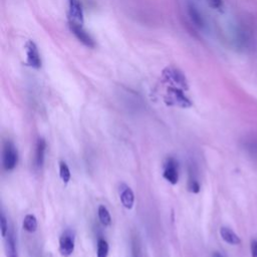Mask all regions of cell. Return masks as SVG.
<instances>
[{"label": "cell", "instance_id": "obj_1", "mask_svg": "<svg viewBox=\"0 0 257 257\" xmlns=\"http://www.w3.org/2000/svg\"><path fill=\"white\" fill-rule=\"evenodd\" d=\"M164 102L167 106L188 109L192 107L191 100L185 95V90L175 86H169L166 90Z\"/></svg>", "mask_w": 257, "mask_h": 257}, {"label": "cell", "instance_id": "obj_2", "mask_svg": "<svg viewBox=\"0 0 257 257\" xmlns=\"http://www.w3.org/2000/svg\"><path fill=\"white\" fill-rule=\"evenodd\" d=\"M162 79L164 80L165 83L169 84L170 86H175L182 88L184 90H187L189 88L188 81H187V78L181 72L179 68L169 65L163 69L162 72Z\"/></svg>", "mask_w": 257, "mask_h": 257}, {"label": "cell", "instance_id": "obj_3", "mask_svg": "<svg viewBox=\"0 0 257 257\" xmlns=\"http://www.w3.org/2000/svg\"><path fill=\"white\" fill-rule=\"evenodd\" d=\"M18 164V152L11 141H6L2 150V165L4 170L12 171Z\"/></svg>", "mask_w": 257, "mask_h": 257}, {"label": "cell", "instance_id": "obj_4", "mask_svg": "<svg viewBox=\"0 0 257 257\" xmlns=\"http://www.w3.org/2000/svg\"><path fill=\"white\" fill-rule=\"evenodd\" d=\"M76 247V234L74 230L65 229L59 237V253L62 257L71 256Z\"/></svg>", "mask_w": 257, "mask_h": 257}, {"label": "cell", "instance_id": "obj_5", "mask_svg": "<svg viewBox=\"0 0 257 257\" xmlns=\"http://www.w3.org/2000/svg\"><path fill=\"white\" fill-rule=\"evenodd\" d=\"M163 177L172 185H176L179 181V164L176 159L169 157L165 160L163 166Z\"/></svg>", "mask_w": 257, "mask_h": 257}, {"label": "cell", "instance_id": "obj_6", "mask_svg": "<svg viewBox=\"0 0 257 257\" xmlns=\"http://www.w3.org/2000/svg\"><path fill=\"white\" fill-rule=\"evenodd\" d=\"M26 53H27V63L34 69H39L41 67V57L37 49V45L33 40H29L26 43Z\"/></svg>", "mask_w": 257, "mask_h": 257}, {"label": "cell", "instance_id": "obj_7", "mask_svg": "<svg viewBox=\"0 0 257 257\" xmlns=\"http://www.w3.org/2000/svg\"><path fill=\"white\" fill-rule=\"evenodd\" d=\"M68 27L71 31L74 33V35L86 46L89 49H93L96 46V42L93 38L90 36V34L84 29L82 25H76V23L68 22Z\"/></svg>", "mask_w": 257, "mask_h": 257}, {"label": "cell", "instance_id": "obj_8", "mask_svg": "<svg viewBox=\"0 0 257 257\" xmlns=\"http://www.w3.org/2000/svg\"><path fill=\"white\" fill-rule=\"evenodd\" d=\"M68 22L84 25V10L80 0H68Z\"/></svg>", "mask_w": 257, "mask_h": 257}, {"label": "cell", "instance_id": "obj_9", "mask_svg": "<svg viewBox=\"0 0 257 257\" xmlns=\"http://www.w3.org/2000/svg\"><path fill=\"white\" fill-rule=\"evenodd\" d=\"M119 194L123 206L126 209L131 210L134 207V203H135V194L133 190L128 185L121 184L119 187Z\"/></svg>", "mask_w": 257, "mask_h": 257}, {"label": "cell", "instance_id": "obj_10", "mask_svg": "<svg viewBox=\"0 0 257 257\" xmlns=\"http://www.w3.org/2000/svg\"><path fill=\"white\" fill-rule=\"evenodd\" d=\"M5 238V254L6 257H18V249H17V239L15 236L14 230L12 228L9 229Z\"/></svg>", "mask_w": 257, "mask_h": 257}, {"label": "cell", "instance_id": "obj_11", "mask_svg": "<svg viewBox=\"0 0 257 257\" xmlns=\"http://www.w3.org/2000/svg\"><path fill=\"white\" fill-rule=\"evenodd\" d=\"M187 10H188V14H189L191 21L197 28L203 29L206 26V23H205V19H204L203 15L200 12V10L198 9V7L194 3L189 2L188 4H187Z\"/></svg>", "mask_w": 257, "mask_h": 257}, {"label": "cell", "instance_id": "obj_12", "mask_svg": "<svg viewBox=\"0 0 257 257\" xmlns=\"http://www.w3.org/2000/svg\"><path fill=\"white\" fill-rule=\"evenodd\" d=\"M46 150V142L43 138H38L35 147V157H34V166L39 169L43 166L44 156Z\"/></svg>", "mask_w": 257, "mask_h": 257}, {"label": "cell", "instance_id": "obj_13", "mask_svg": "<svg viewBox=\"0 0 257 257\" xmlns=\"http://www.w3.org/2000/svg\"><path fill=\"white\" fill-rule=\"evenodd\" d=\"M220 235L222 239L230 245H239L241 243V240L236 233L230 229L229 227H221L220 228Z\"/></svg>", "mask_w": 257, "mask_h": 257}, {"label": "cell", "instance_id": "obj_14", "mask_svg": "<svg viewBox=\"0 0 257 257\" xmlns=\"http://www.w3.org/2000/svg\"><path fill=\"white\" fill-rule=\"evenodd\" d=\"M23 229H25L27 232L33 233L37 229V219L34 215L29 214L25 217V220H23Z\"/></svg>", "mask_w": 257, "mask_h": 257}, {"label": "cell", "instance_id": "obj_15", "mask_svg": "<svg viewBox=\"0 0 257 257\" xmlns=\"http://www.w3.org/2000/svg\"><path fill=\"white\" fill-rule=\"evenodd\" d=\"M98 215H99V219L101 221V223L104 226H109L112 223V217L111 214L109 212V210L106 206L104 205H100L99 209H98Z\"/></svg>", "mask_w": 257, "mask_h": 257}, {"label": "cell", "instance_id": "obj_16", "mask_svg": "<svg viewBox=\"0 0 257 257\" xmlns=\"http://www.w3.org/2000/svg\"><path fill=\"white\" fill-rule=\"evenodd\" d=\"M59 176H60V179L62 180V182L64 184H67L69 182V180H71V177H72L71 170H69L67 164L63 161H61L59 163Z\"/></svg>", "mask_w": 257, "mask_h": 257}, {"label": "cell", "instance_id": "obj_17", "mask_svg": "<svg viewBox=\"0 0 257 257\" xmlns=\"http://www.w3.org/2000/svg\"><path fill=\"white\" fill-rule=\"evenodd\" d=\"M109 243L105 239H99L97 247V257H108L109 255Z\"/></svg>", "mask_w": 257, "mask_h": 257}, {"label": "cell", "instance_id": "obj_18", "mask_svg": "<svg viewBox=\"0 0 257 257\" xmlns=\"http://www.w3.org/2000/svg\"><path fill=\"white\" fill-rule=\"evenodd\" d=\"M200 189H201V187H200V184H199L197 178L193 175V172L190 171V177L188 180V190L191 193H199Z\"/></svg>", "mask_w": 257, "mask_h": 257}, {"label": "cell", "instance_id": "obj_19", "mask_svg": "<svg viewBox=\"0 0 257 257\" xmlns=\"http://www.w3.org/2000/svg\"><path fill=\"white\" fill-rule=\"evenodd\" d=\"M0 230H1L2 237H5L9 231L8 221H7V218L5 217L3 211H1V213H0Z\"/></svg>", "mask_w": 257, "mask_h": 257}, {"label": "cell", "instance_id": "obj_20", "mask_svg": "<svg viewBox=\"0 0 257 257\" xmlns=\"http://www.w3.org/2000/svg\"><path fill=\"white\" fill-rule=\"evenodd\" d=\"M206 2L212 9L222 10V8H223V1H222V0H206Z\"/></svg>", "mask_w": 257, "mask_h": 257}, {"label": "cell", "instance_id": "obj_21", "mask_svg": "<svg viewBox=\"0 0 257 257\" xmlns=\"http://www.w3.org/2000/svg\"><path fill=\"white\" fill-rule=\"evenodd\" d=\"M132 251L133 257H141V249H140V244L136 238H134L132 242Z\"/></svg>", "mask_w": 257, "mask_h": 257}, {"label": "cell", "instance_id": "obj_22", "mask_svg": "<svg viewBox=\"0 0 257 257\" xmlns=\"http://www.w3.org/2000/svg\"><path fill=\"white\" fill-rule=\"evenodd\" d=\"M250 249H251V255H252V257H257V240H256V239L251 240Z\"/></svg>", "mask_w": 257, "mask_h": 257}, {"label": "cell", "instance_id": "obj_23", "mask_svg": "<svg viewBox=\"0 0 257 257\" xmlns=\"http://www.w3.org/2000/svg\"><path fill=\"white\" fill-rule=\"evenodd\" d=\"M213 257H223L219 252H214V254H213Z\"/></svg>", "mask_w": 257, "mask_h": 257}]
</instances>
